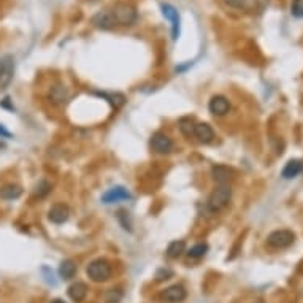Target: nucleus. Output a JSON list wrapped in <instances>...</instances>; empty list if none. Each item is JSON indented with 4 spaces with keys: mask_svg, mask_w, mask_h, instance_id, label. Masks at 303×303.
Here are the masks:
<instances>
[{
    "mask_svg": "<svg viewBox=\"0 0 303 303\" xmlns=\"http://www.w3.org/2000/svg\"><path fill=\"white\" fill-rule=\"evenodd\" d=\"M49 191H51V184H49V183H46V181H40V183L37 184L35 195H38V197H45V195H48V194H49Z\"/></svg>",
    "mask_w": 303,
    "mask_h": 303,
    "instance_id": "obj_24",
    "label": "nucleus"
},
{
    "mask_svg": "<svg viewBox=\"0 0 303 303\" xmlns=\"http://www.w3.org/2000/svg\"><path fill=\"white\" fill-rule=\"evenodd\" d=\"M179 127H181V132H183V134L186 135V137H192V135H194V127H195V124H194L191 119H183Z\"/></svg>",
    "mask_w": 303,
    "mask_h": 303,
    "instance_id": "obj_23",
    "label": "nucleus"
},
{
    "mask_svg": "<svg viewBox=\"0 0 303 303\" xmlns=\"http://www.w3.org/2000/svg\"><path fill=\"white\" fill-rule=\"evenodd\" d=\"M22 189L18 184H5L4 188H0V197L5 200H15L18 197H21Z\"/></svg>",
    "mask_w": 303,
    "mask_h": 303,
    "instance_id": "obj_18",
    "label": "nucleus"
},
{
    "mask_svg": "<svg viewBox=\"0 0 303 303\" xmlns=\"http://www.w3.org/2000/svg\"><path fill=\"white\" fill-rule=\"evenodd\" d=\"M184 253H186V243H184L183 240H175V241L170 243L168 248H167V256L170 259H178Z\"/></svg>",
    "mask_w": 303,
    "mask_h": 303,
    "instance_id": "obj_19",
    "label": "nucleus"
},
{
    "mask_svg": "<svg viewBox=\"0 0 303 303\" xmlns=\"http://www.w3.org/2000/svg\"><path fill=\"white\" fill-rule=\"evenodd\" d=\"M123 300V291L121 289H110L105 295V301L107 303H119Z\"/></svg>",
    "mask_w": 303,
    "mask_h": 303,
    "instance_id": "obj_22",
    "label": "nucleus"
},
{
    "mask_svg": "<svg viewBox=\"0 0 303 303\" xmlns=\"http://www.w3.org/2000/svg\"><path fill=\"white\" fill-rule=\"evenodd\" d=\"M170 276H173V271H172V270L161 268L159 271L156 273V280H157V281H164V280H168Z\"/></svg>",
    "mask_w": 303,
    "mask_h": 303,
    "instance_id": "obj_26",
    "label": "nucleus"
},
{
    "mask_svg": "<svg viewBox=\"0 0 303 303\" xmlns=\"http://www.w3.org/2000/svg\"><path fill=\"white\" fill-rule=\"evenodd\" d=\"M194 137L202 143H211L215 138V132L211 126L206 123H199L194 127Z\"/></svg>",
    "mask_w": 303,
    "mask_h": 303,
    "instance_id": "obj_13",
    "label": "nucleus"
},
{
    "mask_svg": "<svg viewBox=\"0 0 303 303\" xmlns=\"http://www.w3.org/2000/svg\"><path fill=\"white\" fill-rule=\"evenodd\" d=\"M186 289H184L181 284H175V286H170L167 287L164 294H162V298L168 303H181L184 298H186Z\"/></svg>",
    "mask_w": 303,
    "mask_h": 303,
    "instance_id": "obj_12",
    "label": "nucleus"
},
{
    "mask_svg": "<svg viewBox=\"0 0 303 303\" xmlns=\"http://www.w3.org/2000/svg\"><path fill=\"white\" fill-rule=\"evenodd\" d=\"M162 15L172 22V38L176 42L179 38V15H178V10L170 5V4H164L162 5Z\"/></svg>",
    "mask_w": 303,
    "mask_h": 303,
    "instance_id": "obj_7",
    "label": "nucleus"
},
{
    "mask_svg": "<svg viewBox=\"0 0 303 303\" xmlns=\"http://www.w3.org/2000/svg\"><path fill=\"white\" fill-rule=\"evenodd\" d=\"M292 15L295 18H303V0H294V4H292Z\"/></svg>",
    "mask_w": 303,
    "mask_h": 303,
    "instance_id": "obj_25",
    "label": "nucleus"
},
{
    "mask_svg": "<svg viewBox=\"0 0 303 303\" xmlns=\"http://www.w3.org/2000/svg\"><path fill=\"white\" fill-rule=\"evenodd\" d=\"M111 15L116 21V25H132L138 18L137 8L130 4H116L111 8Z\"/></svg>",
    "mask_w": 303,
    "mask_h": 303,
    "instance_id": "obj_2",
    "label": "nucleus"
},
{
    "mask_svg": "<svg viewBox=\"0 0 303 303\" xmlns=\"http://www.w3.org/2000/svg\"><path fill=\"white\" fill-rule=\"evenodd\" d=\"M86 273L92 281L103 283L111 278V265L105 259H97L89 263L86 268Z\"/></svg>",
    "mask_w": 303,
    "mask_h": 303,
    "instance_id": "obj_3",
    "label": "nucleus"
},
{
    "mask_svg": "<svg viewBox=\"0 0 303 303\" xmlns=\"http://www.w3.org/2000/svg\"><path fill=\"white\" fill-rule=\"evenodd\" d=\"M301 168H303V164L297 159H292V161H289L286 164V167L283 168V178L286 179H292L295 178L300 172H301Z\"/></svg>",
    "mask_w": 303,
    "mask_h": 303,
    "instance_id": "obj_17",
    "label": "nucleus"
},
{
    "mask_svg": "<svg viewBox=\"0 0 303 303\" xmlns=\"http://www.w3.org/2000/svg\"><path fill=\"white\" fill-rule=\"evenodd\" d=\"M49 100L54 105H64L69 100V90L64 86H54L49 92Z\"/></svg>",
    "mask_w": 303,
    "mask_h": 303,
    "instance_id": "obj_16",
    "label": "nucleus"
},
{
    "mask_svg": "<svg viewBox=\"0 0 303 303\" xmlns=\"http://www.w3.org/2000/svg\"><path fill=\"white\" fill-rule=\"evenodd\" d=\"M213 178L218 184H229L233 178V170L226 165H216L213 167Z\"/></svg>",
    "mask_w": 303,
    "mask_h": 303,
    "instance_id": "obj_14",
    "label": "nucleus"
},
{
    "mask_svg": "<svg viewBox=\"0 0 303 303\" xmlns=\"http://www.w3.org/2000/svg\"><path fill=\"white\" fill-rule=\"evenodd\" d=\"M229 7H232V8H236V10H241V8H245L246 7V0H224Z\"/></svg>",
    "mask_w": 303,
    "mask_h": 303,
    "instance_id": "obj_27",
    "label": "nucleus"
},
{
    "mask_svg": "<svg viewBox=\"0 0 303 303\" xmlns=\"http://www.w3.org/2000/svg\"><path fill=\"white\" fill-rule=\"evenodd\" d=\"M76 273V265H75V262L70 260V259H65L62 260L60 263V267H59V275H60V278L62 280H72L73 276Z\"/></svg>",
    "mask_w": 303,
    "mask_h": 303,
    "instance_id": "obj_20",
    "label": "nucleus"
},
{
    "mask_svg": "<svg viewBox=\"0 0 303 303\" xmlns=\"http://www.w3.org/2000/svg\"><path fill=\"white\" fill-rule=\"evenodd\" d=\"M51 303H65L64 300H60V298H56V300H52Z\"/></svg>",
    "mask_w": 303,
    "mask_h": 303,
    "instance_id": "obj_28",
    "label": "nucleus"
},
{
    "mask_svg": "<svg viewBox=\"0 0 303 303\" xmlns=\"http://www.w3.org/2000/svg\"><path fill=\"white\" fill-rule=\"evenodd\" d=\"M151 148L157 154H168L173 151V141L164 132H156L151 137Z\"/></svg>",
    "mask_w": 303,
    "mask_h": 303,
    "instance_id": "obj_6",
    "label": "nucleus"
},
{
    "mask_svg": "<svg viewBox=\"0 0 303 303\" xmlns=\"http://www.w3.org/2000/svg\"><path fill=\"white\" fill-rule=\"evenodd\" d=\"M208 108L215 116H224L230 110V102L224 96H215L208 103Z\"/></svg>",
    "mask_w": 303,
    "mask_h": 303,
    "instance_id": "obj_10",
    "label": "nucleus"
},
{
    "mask_svg": "<svg viewBox=\"0 0 303 303\" xmlns=\"http://www.w3.org/2000/svg\"><path fill=\"white\" fill-rule=\"evenodd\" d=\"M92 24L96 25L97 29H113L116 25V21L111 15V10H103V11H99L96 13L94 16H92Z\"/></svg>",
    "mask_w": 303,
    "mask_h": 303,
    "instance_id": "obj_8",
    "label": "nucleus"
},
{
    "mask_svg": "<svg viewBox=\"0 0 303 303\" xmlns=\"http://www.w3.org/2000/svg\"><path fill=\"white\" fill-rule=\"evenodd\" d=\"M129 199H130V192L123 186L111 188L110 191H107L102 195V202H105V203H116V202H123V200H129Z\"/></svg>",
    "mask_w": 303,
    "mask_h": 303,
    "instance_id": "obj_9",
    "label": "nucleus"
},
{
    "mask_svg": "<svg viewBox=\"0 0 303 303\" xmlns=\"http://www.w3.org/2000/svg\"><path fill=\"white\" fill-rule=\"evenodd\" d=\"M257 303H262V301H257Z\"/></svg>",
    "mask_w": 303,
    "mask_h": 303,
    "instance_id": "obj_29",
    "label": "nucleus"
},
{
    "mask_svg": "<svg viewBox=\"0 0 303 303\" xmlns=\"http://www.w3.org/2000/svg\"><path fill=\"white\" fill-rule=\"evenodd\" d=\"M15 75V59L7 54L0 57V90H4L10 86Z\"/></svg>",
    "mask_w": 303,
    "mask_h": 303,
    "instance_id": "obj_4",
    "label": "nucleus"
},
{
    "mask_svg": "<svg viewBox=\"0 0 303 303\" xmlns=\"http://www.w3.org/2000/svg\"><path fill=\"white\" fill-rule=\"evenodd\" d=\"M70 216V209L67 205H64V203H56V205H52L51 209H49V213H48V218L51 222H54V224H64L65 221L69 219Z\"/></svg>",
    "mask_w": 303,
    "mask_h": 303,
    "instance_id": "obj_11",
    "label": "nucleus"
},
{
    "mask_svg": "<svg viewBox=\"0 0 303 303\" xmlns=\"http://www.w3.org/2000/svg\"><path fill=\"white\" fill-rule=\"evenodd\" d=\"M295 240V235L291 230H275L268 235L267 243L271 248L276 249H283V248H289Z\"/></svg>",
    "mask_w": 303,
    "mask_h": 303,
    "instance_id": "obj_5",
    "label": "nucleus"
},
{
    "mask_svg": "<svg viewBox=\"0 0 303 303\" xmlns=\"http://www.w3.org/2000/svg\"><path fill=\"white\" fill-rule=\"evenodd\" d=\"M230 197H232V189L229 184H219L208 199L206 205L209 208V211H221V209H224L229 205Z\"/></svg>",
    "mask_w": 303,
    "mask_h": 303,
    "instance_id": "obj_1",
    "label": "nucleus"
},
{
    "mask_svg": "<svg viewBox=\"0 0 303 303\" xmlns=\"http://www.w3.org/2000/svg\"><path fill=\"white\" fill-rule=\"evenodd\" d=\"M87 295V286L86 283H81V281H76L73 283L70 287H69V297L73 300V301H83Z\"/></svg>",
    "mask_w": 303,
    "mask_h": 303,
    "instance_id": "obj_15",
    "label": "nucleus"
},
{
    "mask_svg": "<svg viewBox=\"0 0 303 303\" xmlns=\"http://www.w3.org/2000/svg\"><path fill=\"white\" fill-rule=\"evenodd\" d=\"M208 251V245L206 243H199V245H195L192 246L189 251H188V256L192 257V259H200L206 254Z\"/></svg>",
    "mask_w": 303,
    "mask_h": 303,
    "instance_id": "obj_21",
    "label": "nucleus"
}]
</instances>
